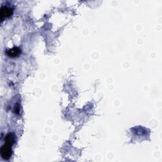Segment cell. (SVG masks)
<instances>
[{
    "instance_id": "cell-1",
    "label": "cell",
    "mask_w": 162,
    "mask_h": 162,
    "mask_svg": "<svg viewBox=\"0 0 162 162\" xmlns=\"http://www.w3.org/2000/svg\"><path fill=\"white\" fill-rule=\"evenodd\" d=\"M0 153H1V155L3 159H8L9 158H10L12 154V146L6 143V144H4L1 148Z\"/></svg>"
},
{
    "instance_id": "cell-2",
    "label": "cell",
    "mask_w": 162,
    "mask_h": 162,
    "mask_svg": "<svg viewBox=\"0 0 162 162\" xmlns=\"http://www.w3.org/2000/svg\"><path fill=\"white\" fill-rule=\"evenodd\" d=\"M13 9L8 7H2L1 8V11H0V17H1V19L3 20L4 18L9 17L13 14Z\"/></svg>"
},
{
    "instance_id": "cell-3",
    "label": "cell",
    "mask_w": 162,
    "mask_h": 162,
    "mask_svg": "<svg viewBox=\"0 0 162 162\" xmlns=\"http://www.w3.org/2000/svg\"><path fill=\"white\" fill-rule=\"evenodd\" d=\"M7 55L11 58H15L18 56L21 53V50L18 47H14L7 51Z\"/></svg>"
},
{
    "instance_id": "cell-4",
    "label": "cell",
    "mask_w": 162,
    "mask_h": 162,
    "mask_svg": "<svg viewBox=\"0 0 162 162\" xmlns=\"http://www.w3.org/2000/svg\"><path fill=\"white\" fill-rule=\"evenodd\" d=\"M5 140V142H6L7 144L12 146L15 143V136H14V134H13L12 133L8 134L6 136Z\"/></svg>"
}]
</instances>
